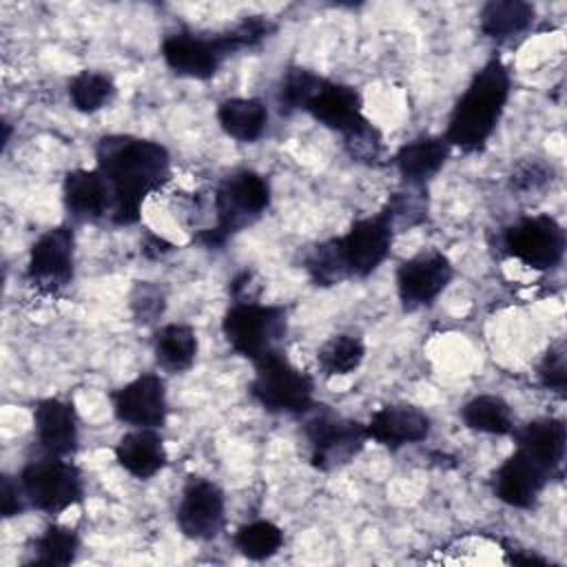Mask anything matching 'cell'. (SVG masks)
Instances as JSON below:
<instances>
[{"label":"cell","mask_w":567,"mask_h":567,"mask_svg":"<svg viewBox=\"0 0 567 567\" xmlns=\"http://www.w3.org/2000/svg\"><path fill=\"white\" fill-rule=\"evenodd\" d=\"M97 171L111 190V221L131 226L140 219L142 204L171 177L168 151L135 135H104L95 146Z\"/></svg>","instance_id":"cell-1"},{"label":"cell","mask_w":567,"mask_h":567,"mask_svg":"<svg viewBox=\"0 0 567 567\" xmlns=\"http://www.w3.org/2000/svg\"><path fill=\"white\" fill-rule=\"evenodd\" d=\"M509 89L512 78L503 60L492 58L485 62L456 100L447 122L445 142L463 153L481 151L501 122Z\"/></svg>","instance_id":"cell-2"},{"label":"cell","mask_w":567,"mask_h":567,"mask_svg":"<svg viewBox=\"0 0 567 567\" xmlns=\"http://www.w3.org/2000/svg\"><path fill=\"white\" fill-rule=\"evenodd\" d=\"M270 206V186L255 171H237L228 175L215 190L217 224L202 230L195 239L206 248L221 246L228 237L255 224Z\"/></svg>","instance_id":"cell-3"},{"label":"cell","mask_w":567,"mask_h":567,"mask_svg":"<svg viewBox=\"0 0 567 567\" xmlns=\"http://www.w3.org/2000/svg\"><path fill=\"white\" fill-rule=\"evenodd\" d=\"M250 381L252 399L272 414H306L315 408V381L295 368L281 350L259 357Z\"/></svg>","instance_id":"cell-4"},{"label":"cell","mask_w":567,"mask_h":567,"mask_svg":"<svg viewBox=\"0 0 567 567\" xmlns=\"http://www.w3.org/2000/svg\"><path fill=\"white\" fill-rule=\"evenodd\" d=\"M18 481L27 503L49 516L66 512L84 496L82 472L64 456L44 454L42 458L29 461Z\"/></svg>","instance_id":"cell-5"},{"label":"cell","mask_w":567,"mask_h":567,"mask_svg":"<svg viewBox=\"0 0 567 567\" xmlns=\"http://www.w3.org/2000/svg\"><path fill=\"white\" fill-rule=\"evenodd\" d=\"M221 332L228 346L250 359L279 350V341L286 334V308L284 306H264L252 301H235L224 319Z\"/></svg>","instance_id":"cell-6"},{"label":"cell","mask_w":567,"mask_h":567,"mask_svg":"<svg viewBox=\"0 0 567 567\" xmlns=\"http://www.w3.org/2000/svg\"><path fill=\"white\" fill-rule=\"evenodd\" d=\"M237 51H241V44L233 29L213 35L179 31L166 35L162 42V58L166 66L177 75L193 80L213 78L224 60Z\"/></svg>","instance_id":"cell-7"},{"label":"cell","mask_w":567,"mask_h":567,"mask_svg":"<svg viewBox=\"0 0 567 567\" xmlns=\"http://www.w3.org/2000/svg\"><path fill=\"white\" fill-rule=\"evenodd\" d=\"M303 432L310 447V465L319 472H332L348 465L368 441V430L363 423L328 410L310 416Z\"/></svg>","instance_id":"cell-8"},{"label":"cell","mask_w":567,"mask_h":567,"mask_svg":"<svg viewBox=\"0 0 567 567\" xmlns=\"http://www.w3.org/2000/svg\"><path fill=\"white\" fill-rule=\"evenodd\" d=\"M392 239V219L381 208L377 215L357 219L346 235L334 237L332 241L346 277H368L390 255Z\"/></svg>","instance_id":"cell-9"},{"label":"cell","mask_w":567,"mask_h":567,"mask_svg":"<svg viewBox=\"0 0 567 567\" xmlns=\"http://www.w3.org/2000/svg\"><path fill=\"white\" fill-rule=\"evenodd\" d=\"M503 248L527 268L549 270L563 261L565 230L549 215L520 217L503 230Z\"/></svg>","instance_id":"cell-10"},{"label":"cell","mask_w":567,"mask_h":567,"mask_svg":"<svg viewBox=\"0 0 567 567\" xmlns=\"http://www.w3.org/2000/svg\"><path fill=\"white\" fill-rule=\"evenodd\" d=\"M75 237L69 226H55L42 233L29 252L27 277L44 295H58L73 281Z\"/></svg>","instance_id":"cell-11"},{"label":"cell","mask_w":567,"mask_h":567,"mask_svg":"<svg viewBox=\"0 0 567 567\" xmlns=\"http://www.w3.org/2000/svg\"><path fill=\"white\" fill-rule=\"evenodd\" d=\"M226 523L224 492L208 478L190 476L177 505V527L190 540H213Z\"/></svg>","instance_id":"cell-12"},{"label":"cell","mask_w":567,"mask_h":567,"mask_svg":"<svg viewBox=\"0 0 567 567\" xmlns=\"http://www.w3.org/2000/svg\"><path fill=\"white\" fill-rule=\"evenodd\" d=\"M454 277L452 261L439 250H423L405 259L396 270V292L405 310H419L447 288Z\"/></svg>","instance_id":"cell-13"},{"label":"cell","mask_w":567,"mask_h":567,"mask_svg":"<svg viewBox=\"0 0 567 567\" xmlns=\"http://www.w3.org/2000/svg\"><path fill=\"white\" fill-rule=\"evenodd\" d=\"M115 419L133 427H162L168 414L164 379L146 372L111 394Z\"/></svg>","instance_id":"cell-14"},{"label":"cell","mask_w":567,"mask_h":567,"mask_svg":"<svg viewBox=\"0 0 567 567\" xmlns=\"http://www.w3.org/2000/svg\"><path fill=\"white\" fill-rule=\"evenodd\" d=\"M549 478L551 474L545 467L532 461L525 452L514 450V454L507 456L494 472L492 487L496 498L505 505L527 509L536 505Z\"/></svg>","instance_id":"cell-15"},{"label":"cell","mask_w":567,"mask_h":567,"mask_svg":"<svg viewBox=\"0 0 567 567\" xmlns=\"http://www.w3.org/2000/svg\"><path fill=\"white\" fill-rule=\"evenodd\" d=\"M306 113H310L326 128L337 131L341 137L350 135L368 122V117L363 115L361 93L350 84L332 82L326 78L310 97Z\"/></svg>","instance_id":"cell-16"},{"label":"cell","mask_w":567,"mask_h":567,"mask_svg":"<svg viewBox=\"0 0 567 567\" xmlns=\"http://www.w3.org/2000/svg\"><path fill=\"white\" fill-rule=\"evenodd\" d=\"M368 439L385 445L390 450H399L403 445L421 443L430 434V419L423 410L408 403H392L379 408L368 425Z\"/></svg>","instance_id":"cell-17"},{"label":"cell","mask_w":567,"mask_h":567,"mask_svg":"<svg viewBox=\"0 0 567 567\" xmlns=\"http://www.w3.org/2000/svg\"><path fill=\"white\" fill-rule=\"evenodd\" d=\"M62 199L69 215L78 221L111 219V190L97 168H75L64 175Z\"/></svg>","instance_id":"cell-18"},{"label":"cell","mask_w":567,"mask_h":567,"mask_svg":"<svg viewBox=\"0 0 567 567\" xmlns=\"http://www.w3.org/2000/svg\"><path fill=\"white\" fill-rule=\"evenodd\" d=\"M35 439L44 454L71 456L78 450V416L71 403L62 399H42L33 408Z\"/></svg>","instance_id":"cell-19"},{"label":"cell","mask_w":567,"mask_h":567,"mask_svg":"<svg viewBox=\"0 0 567 567\" xmlns=\"http://www.w3.org/2000/svg\"><path fill=\"white\" fill-rule=\"evenodd\" d=\"M512 434L516 441V450L525 452L532 461H536L549 474H554L560 467L565 458V443H567L563 419H554V416L534 419L523 427H514Z\"/></svg>","instance_id":"cell-20"},{"label":"cell","mask_w":567,"mask_h":567,"mask_svg":"<svg viewBox=\"0 0 567 567\" xmlns=\"http://www.w3.org/2000/svg\"><path fill=\"white\" fill-rule=\"evenodd\" d=\"M115 461L135 478H151L166 465L164 439L155 427H135L115 445Z\"/></svg>","instance_id":"cell-21"},{"label":"cell","mask_w":567,"mask_h":567,"mask_svg":"<svg viewBox=\"0 0 567 567\" xmlns=\"http://www.w3.org/2000/svg\"><path fill=\"white\" fill-rule=\"evenodd\" d=\"M450 144L445 137H419L403 144L394 155V166L408 186L423 188L445 164Z\"/></svg>","instance_id":"cell-22"},{"label":"cell","mask_w":567,"mask_h":567,"mask_svg":"<svg viewBox=\"0 0 567 567\" xmlns=\"http://www.w3.org/2000/svg\"><path fill=\"white\" fill-rule=\"evenodd\" d=\"M221 131L244 144L259 140L268 124V109L259 97H228L217 106Z\"/></svg>","instance_id":"cell-23"},{"label":"cell","mask_w":567,"mask_h":567,"mask_svg":"<svg viewBox=\"0 0 567 567\" xmlns=\"http://www.w3.org/2000/svg\"><path fill=\"white\" fill-rule=\"evenodd\" d=\"M534 16V4L525 0H489L483 4L478 22L483 35L503 42L525 33L532 27Z\"/></svg>","instance_id":"cell-24"},{"label":"cell","mask_w":567,"mask_h":567,"mask_svg":"<svg viewBox=\"0 0 567 567\" xmlns=\"http://www.w3.org/2000/svg\"><path fill=\"white\" fill-rule=\"evenodd\" d=\"M153 352L164 370L184 372L195 363L197 334L186 323L162 326L153 337Z\"/></svg>","instance_id":"cell-25"},{"label":"cell","mask_w":567,"mask_h":567,"mask_svg":"<svg viewBox=\"0 0 567 567\" xmlns=\"http://www.w3.org/2000/svg\"><path fill=\"white\" fill-rule=\"evenodd\" d=\"M461 419L470 430L483 432V434L503 436V434H512L514 430L512 408L505 399L496 394H478L470 399L461 410Z\"/></svg>","instance_id":"cell-26"},{"label":"cell","mask_w":567,"mask_h":567,"mask_svg":"<svg viewBox=\"0 0 567 567\" xmlns=\"http://www.w3.org/2000/svg\"><path fill=\"white\" fill-rule=\"evenodd\" d=\"M80 538L78 532L64 525H49L31 547L29 565H47V567H64L71 565L78 556Z\"/></svg>","instance_id":"cell-27"},{"label":"cell","mask_w":567,"mask_h":567,"mask_svg":"<svg viewBox=\"0 0 567 567\" xmlns=\"http://www.w3.org/2000/svg\"><path fill=\"white\" fill-rule=\"evenodd\" d=\"M363 359H365V346L354 334H334L317 352V363L323 377L352 374L354 370H359Z\"/></svg>","instance_id":"cell-28"},{"label":"cell","mask_w":567,"mask_h":567,"mask_svg":"<svg viewBox=\"0 0 567 567\" xmlns=\"http://www.w3.org/2000/svg\"><path fill=\"white\" fill-rule=\"evenodd\" d=\"M115 97V82L100 71H80L69 82V100L80 113H97Z\"/></svg>","instance_id":"cell-29"},{"label":"cell","mask_w":567,"mask_h":567,"mask_svg":"<svg viewBox=\"0 0 567 567\" xmlns=\"http://www.w3.org/2000/svg\"><path fill=\"white\" fill-rule=\"evenodd\" d=\"M235 547L248 560H266L275 556L284 545V532L270 520H252L241 525L235 536Z\"/></svg>","instance_id":"cell-30"},{"label":"cell","mask_w":567,"mask_h":567,"mask_svg":"<svg viewBox=\"0 0 567 567\" xmlns=\"http://www.w3.org/2000/svg\"><path fill=\"white\" fill-rule=\"evenodd\" d=\"M321 80H323L321 75L308 71V69H301V66L288 69L286 75L281 78L279 93H277L281 113L306 111V106H308L310 97L315 95V91L319 89Z\"/></svg>","instance_id":"cell-31"},{"label":"cell","mask_w":567,"mask_h":567,"mask_svg":"<svg viewBox=\"0 0 567 567\" xmlns=\"http://www.w3.org/2000/svg\"><path fill=\"white\" fill-rule=\"evenodd\" d=\"M303 268L308 270L310 279L317 286H337L343 279H348L341 264H339L332 239L312 246L303 257Z\"/></svg>","instance_id":"cell-32"},{"label":"cell","mask_w":567,"mask_h":567,"mask_svg":"<svg viewBox=\"0 0 567 567\" xmlns=\"http://www.w3.org/2000/svg\"><path fill=\"white\" fill-rule=\"evenodd\" d=\"M383 210L390 215L394 230L396 228H410L416 226L425 219V197H423V188L414 186V190H403V193H394L388 204L383 206Z\"/></svg>","instance_id":"cell-33"},{"label":"cell","mask_w":567,"mask_h":567,"mask_svg":"<svg viewBox=\"0 0 567 567\" xmlns=\"http://www.w3.org/2000/svg\"><path fill=\"white\" fill-rule=\"evenodd\" d=\"M551 182V166L540 159H523L509 173V190L529 195L543 190Z\"/></svg>","instance_id":"cell-34"},{"label":"cell","mask_w":567,"mask_h":567,"mask_svg":"<svg viewBox=\"0 0 567 567\" xmlns=\"http://www.w3.org/2000/svg\"><path fill=\"white\" fill-rule=\"evenodd\" d=\"M381 133L377 131V126L368 120L363 126H359L357 131H352L350 135L343 137V148L346 153L354 159V162H363V164H374L381 155Z\"/></svg>","instance_id":"cell-35"},{"label":"cell","mask_w":567,"mask_h":567,"mask_svg":"<svg viewBox=\"0 0 567 567\" xmlns=\"http://www.w3.org/2000/svg\"><path fill=\"white\" fill-rule=\"evenodd\" d=\"M538 379L551 392H556L560 396L565 394V388H567V354H565L563 343H556L545 352V357L538 365Z\"/></svg>","instance_id":"cell-36"},{"label":"cell","mask_w":567,"mask_h":567,"mask_svg":"<svg viewBox=\"0 0 567 567\" xmlns=\"http://www.w3.org/2000/svg\"><path fill=\"white\" fill-rule=\"evenodd\" d=\"M131 308H133V315L137 317V321L148 323V321H153L162 315L164 295L157 286H151V284L142 281V284H137V288L131 297Z\"/></svg>","instance_id":"cell-37"},{"label":"cell","mask_w":567,"mask_h":567,"mask_svg":"<svg viewBox=\"0 0 567 567\" xmlns=\"http://www.w3.org/2000/svg\"><path fill=\"white\" fill-rule=\"evenodd\" d=\"M24 501H27V496H24V492H22L20 481L13 483L11 476H2V496H0L2 516H4V518H11V516L22 514Z\"/></svg>","instance_id":"cell-38"},{"label":"cell","mask_w":567,"mask_h":567,"mask_svg":"<svg viewBox=\"0 0 567 567\" xmlns=\"http://www.w3.org/2000/svg\"><path fill=\"white\" fill-rule=\"evenodd\" d=\"M173 250V244H168L166 239H162V237H155V235H148V239L144 241V248H142V252L146 255V257H162V255H166V252H171Z\"/></svg>","instance_id":"cell-39"}]
</instances>
